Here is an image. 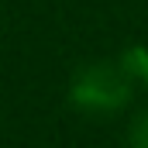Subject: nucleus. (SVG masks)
Here are the masks:
<instances>
[{"mask_svg":"<svg viewBox=\"0 0 148 148\" xmlns=\"http://www.w3.org/2000/svg\"><path fill=\"white\" fill-rule=\"evenodd\" d=\"M127 73L131 76H141L148 83V52L138 48V52H127Z\"/></svg>","mask_w":148,"mask_h":148,"instance_id":"3","label":"nucleus"},{"mask_svg":"<svg viewBox=\"0 0 148 148\" xmlns=\"http://www.w3.org/2000/svg\"><path fill=\"white\" fill-rule=\"evenodd\" d=\"M127 148H148V114L131 121V127H127Z\"/></svg>","mask_w":148,"mask_h":148,"instance_id":"2","label":"nucleus"},{"mask_svg":"<svg viewBox=\"0 0 148 148\" xmlns=\"http://www.w3.org/2000/svg\"><path fill=\"white\" fill-rule=\"evenodd\" d=\"M69 97L86 114H117L131 100V73L117 62H90L73 76Z\"/></svg>","mask_w":148,"mask_h":148,"instance_id":"1","label":"nucleus"}]
</instances>
